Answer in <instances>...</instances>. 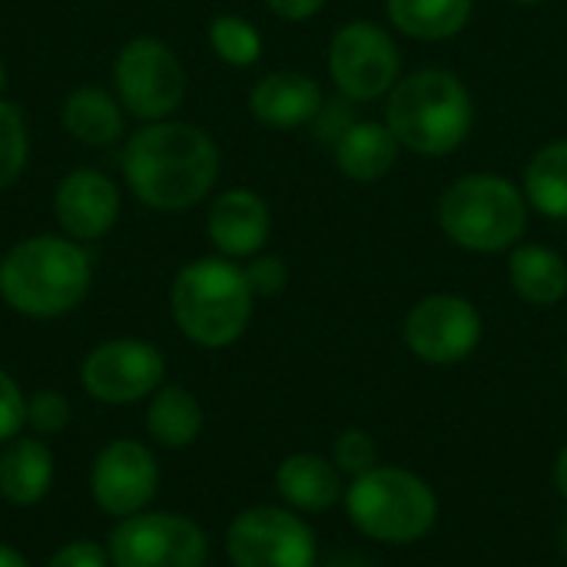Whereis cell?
<instances>
[{"label":"cell","instance_id":"cell-1","mask_svg":"<svg viewBox=\"0 0 567 567\" xmlns=\"http://www.w3.org/2000/svg\"><path fill=\"white\" fill-rule=\"evenodd\" d=\"M130 193L156 213H183L209 196L219 179L216 140L186 120H156L130 133L123 146Z\"/></svg>","mask_w":567,"mask_h":567},{"label":"cell","instance_id":"cell-2","mask_svg":"<svg viewBox=\"0 0 567 567\" xmlns=\"http://www.w3.org/2000/svg\"><path fill=\"white\" fill-rule=\"evenodd\" d=\"M93 286V259L70 236H30L0 259V299L27 319L73 312Z\"/></svg>","mask_w":567,"mask_h":567},{"label":"cell","instance_id":"cell-3","mask_svg":"<svg viewBox=\"0 0 567 567\" xmlns=\"http://www.w3.org/2000/svg\"><path fill=\"white\" fill-rule=\"evenodd\" d=\"M256 296L236 259L199 256L186 262L169 286L176 329L199 349L236 346L252 322Z\"/></svg>","mask_w":567,"mask_h":567},{"label":"cell","instance_id":"cell-4","mask_svg":"<svg viewBox=\"0 0 567 567\" xmlns=\"http://www.w3.org/2000/svg\"><path fill=\"white\" fill-rule=\"evenodd\" d=\"M385 123L419 156H445L458 150L475 123L468 86L442 66H425L402 76L385 103Z\"/></svg>","mask_w":567,"mask_h":567},{"label":"cell","instance_id":"cell-5","mask_svg":"<svg viewBox=\"0 0 567 567\" xmlns=\"http://www.w3.org/2000/svg\"><path fill=\"white\" fill-rule=\"evenodd\" d=\"M342 508L362 538L395 548L425 542L439 525L435 488L422 475L385 462L346 482Z\"/></svg>","mask_w":567,"mask_h":567},{"label":"cell","instance_id":"cell-6","mask_svg":"<svg viewBox=\"0 0 567 567\" xmlns=\"http://www.w3.org/2000/svg\"><path fill=\"white\" fill-rule=\"evenodd\" d=\"M442 233L468 252H508L522 243L528 226L525 193L498 173H468L439 196Z\"/></svg>","mask_w":567,"mask_h":567},{"label":"cell","instance_id":"cell-7","mask_svg":"<svg viewBox=\"0 0 567 567\" xmlns=\"http://www.w3.org/2000/svg\"><path fill=\"white\" fill-rule=\"evenodd\" d=\"M113 93L140 123L169 120L186 100V66L169 43L133 37L113 60Z\"/></svg>","mask_w":567,"mask_h":567},{"label":"cell","instance_id":"cell-8","mask_svg":"<svg viewBox=\"0 0 567 567\" xmlns=\"http://www.w3.org/2000/svg\"><path fill=\"white\" fill-rule=\"evenodd\" d=\"M226 558L233 567H319V538L299 512L252 505L229 522Z\"/></svg>","mask_w":567,"mask_h":567},{"label":"cell","instance_id":"cell-9","mask_svg":"<svg viewBox=\"0 0 567 567\" xmlns=\"http://www.w3.org/2000/svg\"><path fill=\"white\" fill-rule=\"evenodd\" d=\"M113 567H206V532L176 512H140L123 518L106 542Z\"/></svg>","mask_w":567,"mask_h":567},{"label":"cell","instance_id":"cell-10","mask_svg":"<svg viewBox=\"0 0 567 567\" xmlns=\"http://www.w3.org/2000/svg\"><path fill=\"white\" fill-rule=\"evenodd\" d=\"M402 56L389 30L372 20H349L329 40V76L355 103L389 96L402 80Z\"/></svg>","mask_w":567,"mask_h":567},{"label":"cell","instance_id":"cell-11","mask_svg":"<svg viewBox=\"0 0 567 567\" xmlns=\"http://www.w3.org/2000/svg\"><path fill=\"white\" fill-rule=\"evenodd\" d=\"M485 322L472 299L455 292H432L419 299L402 326V339L409 352L425 365H458L475 355L482 346Z\"/></svg>","mask_w":567,"mask_h":567},{"label":"cell","instance_id":"cell-12","mask_svg":"<svg viewBox=\"0 0 567 567\" xmlns=\"http://www.w3.org/2000/svg\"><path fill=\"white\" fill-rule=\"evenodd\" d=\"M166 379L163 352L146 339H106L80 365V385L103 405L150 399Z\"/></svg>","mask_w":567,"mask_h":567},{"label":"cell","instance_id":"cell-13","mask_svg":"<svg viewBox=\"0 0 567 567\" xmlns=\"http://www.w3.org/2000/svg\"><path fill=\"white\" fill-rule=\"evenodd\" d=\"M159 492V462L150 445L116 439L103 445L90 468V495L110 518H133L153 505Z\"/></svg>","mask_w":567,"mask_h":567},{"label":"cell","instance_id":"cell-14","mask_svg":"<svg viewBox=\"0 0 567 567\" xmlns=\"http://www.w3.org/2000/svg\"><path fill=\"white\" fill-rule=\"evenodd\" d=\"M120 209H123L120 186L106 173L90 169V166L70 169L53 189L56 226L63 229V236H70L83 246L103 239L116 226Z\"/></svg>","mask_w":567,"mask_h":567},{"label":"cell","instance_id":"cell-15","mask_svg":"<svg viewBox=\"0 0 567 567\" xmlns=\"http://www.w3.org/2000/svg\"><path fill=\"white\" fill-rule=\"evenodd\" d=\"M269 233H272V213L259 193L236 186L213 199L209 216H206V236L216 256H226L236 262L252 259L256 252L266 249Z\"/></svg>","mask_w":567,"mask_h":567},{"label":"cell","instance_id":"cell-16","mask_svg":"<svg viewBox=\"0 0 567 567\" xmlns=\"http://www.w3.org/2000/svg\"><path fill=\"white\" fill-rule=\"evenodd\" d=\"M272 482H276V495L286 508H292L299 515H322V512L342 505L349 478L336 468V462L329 455L296 452L279 462Z\"/></svg>","mask_w":567,"mask_h":567},{"label":"cell","instance_id":"cell-17","mask_svg":"<svg viewBox=\"0 0 567 567\" xmlns=\"http://www.w3.org/2000/svg\"><path fill=\"white\" fill-rule=\"evenodd\" d=\"M326 93L322 86L299 70H276L266 73L249 90V113L269 130H299L316 120L322 110Z\"/></svg>","mask_w":567,"mask_h":567},{"label":"cell","instance_id":"cell-18","mask_svg":"<svg viewBox=\"0 0 567 567\" xmlns=\"http://www.w3.org/2000/svg\"><path fill=\"white\" fill-rule=\"evenodd\" d=\"M63 130L83 143V146H113L126 133V110L116 100V93L103 86H76L66 93L63 110H60Z\"/></svg>","mask_w":567,"mask_h":567},{"label":"cell","instance_id":"cell-19","mask_svg":"<svg viewBox=\"0 0 567 567\" xmlns=\"http://www.w3.org/2000/svg\"><path fill=\"white\" fill-rule=\"evenodd\" d=\"M399 150H402V143L395 140L389 123H379V120H355L332 143L336 166L352 183H375V179H382L395 166Z\"/></svg>","mask_w":567,"mask_h":567},{"label":"cell","instance_id":"cell-20","mask_svg":"<svg viewBox=\"0 0 567 567\" xmlns=\"http://www.w3.org/2000/svg\"><path fill=\"white\" fill-rule=\"evenodd\" d=\"M53 452L40 439H13L0 452V498L30 508L50 495Z\"/></svg>","mask_w":567,"mask_h":567},{"label":"cell","instance_id":"cell-21","mask_svg":"<svg viewBox=\"0 0 567 567\" xmlns=\"http://www.w3.org/2000/svg\"><path fill=\"white\" fill-rule=\"evenodd\" d=\"M508 282L528 306H558L567 296L565 256L538 243H518L508 249Z\"/></svg>","mask_w":567,"mask_h":567},{"label":"cell","instance_id":"cell-22","mask_svg":"<svg viewBox=\"0 0 567 567\" xmlns=\"http://www.w3.org/2000/svg\"><path fill=\"white\" fill-rule=\"evenodd\" d=\"M206 415L199 399L183 385H159L146 405V435L169 452L189 449L203 435Z\"/></svg>","mask_w":567,"mask_h":567},{"label":"cell","instance_id":"cell-23","mask_svg":"<svg viewBox=\"0 0 567 567\" xmlns=\"http://www.w3.org/2000/svg\"><path fill=\"white\" fill-rule=\"evenodd\" d=\"M389 20L412 40H449L472 20V0H385Z\"/></svg>","mask_w":567,"mask_h":567},{"label":"cell","instance_id":"cell-24","mask_svg":"<svg viewBox=\"0 0 567 567\" xmlns=\"http://www.w3.org/2000/svg\"><path fill=\"white\" fill-rule=\"evenodd\" d=\"M525 199L548 219H567V140H555L532 156Z\"/></svg>","mask_w":567,"mask_h":567},{"label":"cell","instance_id":"cell-25","mask_svg":"<svg viewBox=\"0 0 567 567\" xmlns=\"http://www.w3.org/2000/svg\"><path fill=\"white\" fill-rule=\"evenodd\" d=\"M209 47H213V53L226 66L243 70V66L259 63V56H262V33L246 17L219 13V17L209 20Z\"/></svg>","mask_w":567,"mask_h":567},{"label":"cell","instance_id":"cell-26","mask_svg":"<svg viewBox=\"0 0 567 567\" xmlns=\"http://www.w3.org/2000/svg\"><path fill=\"white\" fill-rule=\"evenodd\" d=\"M27 159H30L27 120H23L20 106H13L10 100L0 96V193L20 179Z\"/></svg>","mask_w":567,"mask_h":567},{"label":"cell","instance_id":"cell-27","mask_svg":"<svg viewBox=\"0 0 567 567\" xmlns=\"http://www.w3.org/2000/svg\"><path fill=\"white\" fill-rule=\"evenodd\" d=\"M336 468L346 475V478H359L365 472H372L375 465H382V452H379V442L372 432L365 429H342L336 439H332V455Z\"/></svg>","mask_w":567,"mask_h":567},{"label":"cell","instance_id":"cell-28","mask_svg":"<svg viewBox=\"0 0 567 567\" xmlns=\"http://www.w3.org/2000/svg\"><path fill=\"white\" fill-rule=\"evenodd\" d=\"M73 419V405L63 392L43 389L27 399V425L37 435H60Z\"/></svg>","mask_w":567,"mask_h":567},{"label":"cell","instance_id":"cell-29","mask_svg":"<svg viewBox=\"0 0 567 567\" xmlns=\"http://www.w3.org/2000/svg\"><path fill=\"white\" fill-rule=\"evenodd\" d=\"M243 272H246V282H249V289H252L256 299H276V296H282L286 286H289V266H286L282 256L256 252V256L243 266Z\"/></svg>","mask_w":567,"mask_h":567},{"label":"cell","instance_id":"cell-30","mask_svg":"<svg viewBox=\"0 0 567 567\" xmlns=\"http://www.w3.org/2000/svg\"><path fill=\"white\" fill-rule=\"evenodd\" d=\"M355 100H349V96H336V100H326L322 103V110L316 113V120L309 123L312 126V136H316V143H322V146H332L352 123H355Z\"/></svg>","mask_w":567,"mask_h":567},{"label":"cell","instance_id":"cell-31","mask_svg":"<svg viewBox=\"0 0 567 567\" xmlns=\"http://www.w3.org/2000/svg\"><path fill=\"white\" fill-rule=\"evenodd\" d=\"M27 425V399L10 372L0 369V449L13 442Z\"/></svg>","mask_w":567,"mask_h":567},{"label":"cell","instance_id":"cell-32","mask_svg":"<svg viewBox=\"0 0 567 567\" xmlns=\"http://www.w3.org/2000/svg\"><path fill=\"white\" fill-rule=\"evenodd\" d=\"M47 567H113L110 565V551L106 545L93 542V538H76V542H66L60 545Z\"/></svg>","mask_w":567,"mask_h":567},{"label":"cell","instance_id":"cell-33","mask_svg":"<svg viewBox=\"0 0 567 567\" xmlns=\"http://www.w3.org/2000/svg\"><path fill=\"white\" fill-rule=\"evenodd\" d=\"M326 0H266V7L282 20H309L322 10Z\"/></svg>","mask_w":567,"mask_h":567},{"label":"cell","instance_id":"cell-34","mask_svg":"<svg viewBox=\"0 0 567 567\" xmlns=\"http://www.w3.org/2000/svg\"><path fill=\"white\" fill-rule=\"evenodd\" d=\"M551 482H555V492L567 502V445L555 455V465H551Z\"/></svg>","mask_w":567,"mask_h":567},{"label":"cell","instance_id":"cell-35","mask_svg":"<svg viewBox=\"0 0 567 567\" xmlns=\"http://www.w3.org/2000/svg\"><path fill=\"white\" fill-rule=\"evenodd\" d=\"M0 567H30V561L17 548H10V545L0 542Z\"/></svg>","mask_w":567,"mask_h":567},{"label":"cell","instance_id":"cell-36","mask_svg":"<svg viewBox=\"0 0 567 567\" xmlns=\"http://www.w3.org/2000/svg\"><path fill=\"white\" fill-rule=\"evenodd\" d=\"M3 86H7V66H3V60H0V93H3Z\"/></svg>","mask_w":567,"mask_h":567},{"label":"cell","instance_id":"cell-37","mask_svg":"<svg viewBox=\"0 0 567 567\" xmlns=\"http://www.w3.org/2000/svg\"><path fill=\"white\" fill-rule=\"evenodd\" d=\"M561 551H565V555H567V522H565V525H561Z\"/></svg>","mask_w":567,"mask_h":567},{"label":"cell","instance_id":"cell-38","mask_svg":"<svg viewBox=\"0 0 567 567\" xmlns=\"http://www.w3.org/2000/svg\"><path fill=\"white\" fill-rule=\"evenodd\" d=\"M515 3H525V7H535V3H545V0H515Z\"/></svg>","mask_w":567,"mask_h":567},{"label":"cell","instance_id":"cell-39","mask_svg":"<svg viewBox=\"0 0 567 567\" xmlns=\"http://www.w3.org/2000/svg\"><path fill=\"white\" fill-rule=\"evenodd\" d=\"M565 379H567V352H565Z\"/></svg>","mask_w":567,"mask_h":567}]
</instances>
